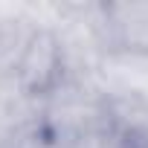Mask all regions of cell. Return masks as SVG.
Masks as SVG:
<instances>
[{"label": "cell", "mask_w": 148, "mask_h": 148, "mask_svg": "<svg viewBox=\"0 0 148 148\" xmlns=\"http://www.w3.org/2000/svg\"><path fill=\"white\" fill-rule=\"evenodd\" d=\"M3 148H41V142H38L35 134H15Z\"/></svg>", "instance_id": "obj_3"}, {"label": "cell", "mask_w": 148, "mask_h": 148, "mask_svg": "<svg viewBox=\"0 0 148 148\" xmlns=\"http://www.w3.org/2000/svg\"><path fill=\"white\" fill-rule=\"evenodd\" d=\"M113 41L131 52H148V3H116L105 9Z\"/></svg>", "instance_id": "obj_2"}, {"label": "cell", "mask_w": 148, "mask_h": 148, "mask_svg": "<svg viewBox=\"0 0 148 148\" xmlns=\"http://www.w3.org/2000/svg\"><path fill=\"white\" fill-rule=\"evenodd\" d=\"M58 70H61V49L58 41L49 32H35L21 52L18 61V73L26 87L32 90H44L58 79Z\"/></svg>", "instance_id": "obj_1"}]
</instances>
